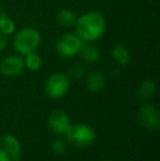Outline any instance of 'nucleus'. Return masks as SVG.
<instances>
[{
  "label": "nucleus",
  "mask_w": 160,
  "mask_h": 161,
  "mask_svg": "<svg viewBox=\"0 0 160 161\" xmlns=\"http://www.w3.org/2000/svg\"><path fill=\"white\" fill-rule=\"evenodd\" d=\"M24 60L19 56H7L0 60V72L6 77H14L24 70Z\"/></svg>",
  "instance_id": "6e6552de"
},
{
  "label": "nucleus",
  "mask_w": 160,
  "mask_h": 161,
  "mask_svg": "<svg viewBox=\"0 0 160 161\" xmlns=\"http://www.w3.org/2000/svg\"><path fill=\"white\" fill-rule=\"evenodd\" d=\"M66 150H67V146L64 140L59 139V138L53 140V142H52V151H53L54 155L62 156L66 153Z\"/></svg>",
  "instance_id": "dca6fc26"
},
{
  "label": "nucleus",
  "mask_w": 160,
  "mask_h": 161,
  "mask_svg": "<svg viewBox=\"0 0 160 161\" xmlns=\"http://www.w3.org/2000/svg\"><path fill=\"white\" fill-rule=\"evenodd\" d=\"M155 93H156V85L154 81L149 80V79L143 81L137 90V94L141 100L152 99L155 96Z\"/></svg>",
  "instance_id": "f8f14e48"
},
{
  "label": "nucleus",
  "mask_w": 160,
  "mask_h": 161,
  "mask_svg": "<svg viewBox=\"0 0 160 161\" xmlns=\"http://www.w3.org/2000/svg\"><path fill=\"white\" fill-rule=\"evenodd\" d=\"M7 44H8V37H7L6 34L0 31V52L6 48Z\"/></svg>",
  "instance_id": "6ab92c4d"
},
{
  "label": "nucleus",
  "mask_w": 160,
  "mask_h": 161,
  "mask_svg": "<svg viewBox=\"0 0 160 161\" xmlns=\"http://www.w3.org/2000/svg\"><path fill=\"white\" fill-rule=\"evenodd\" d=\"M70 125L69 117L63 110H55L48 117V126L53 133L57 135H65L67 128Z\"/></svg>",
  "instance_id": "1a4fd4ad"
},
{
  "label": "nucleus",
  "mask_w": 160,
  "mask_h": 161,
  "mask_svg": "<svg viewBox=\"0 0 160 161\" xmlns=\"http://www.w3.org/2000/svg\"><path fill=\"white\" fill-rule=\"evenodd\" d=\"M65 135L69 140V142H71L76 147H80V148H86V147L92 145L97 137L96 131L91 126L81 123L74 124V125L70 124Z\"/></svg>",
  "instance_id": "f03ea898"
},
{
  "label": "nucleus",
  "mask_w": 160,
  "mask_h": 161,
  "mask_svg": "<svg viewBox=\"0 0 160 161\" xmlns=\"http://www.w3.org/2000/svg\"><path fill=\"white\" fill-rule=\"evenodd\" d=\"M41 41L40 33L33 28H25L17 33L13 40V46L15 51L22 55L35 52L39 47Z\"/></svg>",
  "instance_id": "7ed1b4c3"
},
{
  "label": "nucleus",
  "mask_w": 160,
  "mask_h": 161,
  "mask_svg": "<svg viewBox=\"0 0 160 161\" xmlns=\"http://www.w3.org/2000/svg\"><path fill=\"white\" fill-rule=\"evenodd\" d=\"M24 66L28 69L35 71V70L40 69V67L42 66V58L40 55H37L35 52L25 55V59H24Z\"/></svg>",
  "instance_id": "2eb2a0df"
},
{
  "label": "nucleus",
  "mask_w": 160,
  "mask_h": 161,
  "mask_svg": "<svg viewBox=\"0 0 160 161\" xmlns=\"http://www.w3.org/2000/svg\"><path fill=\"white\" fill-rule=\"evenodd\" d=\"M14 22L11 19H8V18H4L1 22H0V31L2 33H4L6 35H9L14 31Z\"/></svg>",
  "instance_id": "f3484780"
},
{
  "label": "nucleus",
  "mask_w": 160,
  "mask_h": 161,
  "mask_svg": "<svg viewBox=\"0 0 160 161\" xmlns=\"http://www.w3.org/2000/svg\"><path fill=\"white\" fill-rule=\"evenodd\" d=\"M69 72H70V76L73 78H81L83 76V74H85V69H83L82 66L76 65L70 68V71Z\"/></svg>",
  "instance_id": "a211bd4d"
},
{
  "label": "nucleus",
  "mask_w": 160,
  "mask_h": 161,
  "mask_svg": "<svg viewBox=\"0 0 160 161\" xmlns=\"http://www.w3.org/2000/svg\"><path fill=\"white\" fill-rule=\"evenodd\" d=\"M4 18H7V15H6V12H4L3 8H2V7L0 6V22H1L2 20L4 19Z\"/></svg>",
  "instance_id": "aec40b11"
},
{
  "label": "nucleus",
  "mask_w": 160,
  "mask_h": 161,
  "mask_svg": "<svg viewBox=\"0 0 160 161\" xmlns=\"http://www.w3.org/2000/svg\"><path fill=\"white\" fill-rule=\"evenodd\" d=\"M55 46L58 55L69 58L80 53L82 47L85 46V41H82L76 34H64L57 40Z\"/></svg>",
  "instance_id": "20e7f679"
},
{
  "label": "nucleus",
  "mask_w": 160,
  "mask_h": 161,
  "mask_svg": "<svg viewBox=\"0 0 160 161\" xmlns=\"http://www.w3.org/2000/svg\"><path fill=\"white\" fill-rule=\"evenodd\" d=\"M137 119L139 125L149 131L158 130L160 126L159 112L152 104H144L137 113Z\"/></svg>",
  "instance_id": "0eeeda50"
},
{
  "label": "nucleus",
  "mask_w": 160,
  "mask_h": 161,
  "mask_svg": "<svg viewBox=\"0 0 160 161\" xmlns=\"http://www.w3.org/2000/svg\"><path fill=\"white\" fill-rule=\"evenodd\" d=\"M69 90V80L62 72H54L48 77L45 85V91L49 97L54 100L62 99Z\"/></svg>",
  "instance_id": "39448f33"
},
{
  "label": "nucleus",
  "mask_w": 160,
  "mask_h": 161,
  "mask_svg": "<svg viewBox=\"0 0 160 161\" xmlns=\"http://www.w3.org/2000/svg\"><path fill=\"white\" fill-rule=\"evenodd\" d=\"M105 77L101 71H93L88 75L86 79V86L90 92H100L105 87Z\"/></svg>",
  "instance_id": "9d476101"
},
{
  "label": "nucleus",
  "mask_w": 160,
  "mask_h": 161,
  "mask_svg": "<svg viewBox=\"0 0 160 161\" xmlns=\"http://www.w3.org/2000/svg\"><path fill=\"white\" fill-rule=\"evenodd\" d=\"M21 145L13 135L0 137V161H20Z\"/></svg>",
  "instance_id": "423d86ee"
},
{
  "label": "nucleus",
  "mask_w": 160,
  "mask_h": 161,
  "mask_svg": "<svg viewBox=\"0 0 160 161\" xmlns=\"http://www.w3.org/2000/svg\"><path fill=\"white\" fill-rule=\"evenodd\" d=\"M78 36L85 42H92L105 32V20L99 12H88L76 20Z\"/></svg>",
  "instance_id": "f257e3e1"
},
{
  "label": "nucleus",
  "mask_w": 160,
  "mask_h": 161,
  "mask_svg": "<svg viewBox=\"0 0 160 161\" xmlns=\"http://www.w3.org/2000/svg\"><path fill=\"white\" fill-rule=\"evenodd\" d=\"M80 53L83 60L90 63V64H96L100 59V52L93 46H86L85 45L80 51Z\"/></svg>",
  "instance_id": "4468645a"
},
{
  "label": "nucleus",
  "mask_w": 160,
  "mask_h": 161,
  "mask_svg": "<svg viewBox=\"0 0 160 161\" xmlns=\"http://www.w3.org/2000/svg\"><path fill=\"white\" fill-rule=\"evenodd\" d=\"M76 20H77V18H76L75 13L70 10H67V9L60 10L59 13L57 14L58 23L62 26H65V28H70V26H73L74 24L76 23Z\"/></svg>",
  "instance_id": "ddd939ff"
},
{
  "label": "nucleus",
  "mask_w": 160,
  "mask_h": 161,
  "mask_svg": "<svg viewBox=\"0 0 160 161\" xmlns=\"http://www.w3.org/2000/svg\"><path fill=\"white\" fill-rule=\"evenodd\" d=\"M102 161H112V160H108V159H105V160H102Z\"/></svg>",
  "instance_id": "412c9836"
},
{
  "label": "nucleus",
  "mask_w": 160,
  "mask_h": 161,
  "mask_svg": "<svg viewBox=\"0 0 160 161\" xmlns=\"http://www.w3.org/2000/svg\"><path fill=\"white\" fill-rule=\"evenodd\" d=\"M112 57L116 63H119L122 66H126L130 63V53L125 46L121 44H118L112 49Z\"/></svg>",
  "instance_id": "9b49d317"
}]
</instances>
